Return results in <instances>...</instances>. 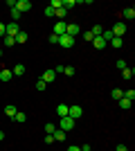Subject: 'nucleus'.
Listing matches in <instances>:
<instances>
[{
    "label": "nucleus",
    "instance_id": "5",
    "mask_svg": "<svg viewBox=\"0 0 135 151\" xmlns=\"http://www.w3.org/2000/svg\"><path fill=\"white\" fill-rule=\"evenodd\" d=\"M74 43H77V38L68 36V34H63V36H59V45H61V47H72Z\"/></svg>",
    "mask_w": 135,
    "mask_h": 151
},
{
    "label": "nucleus",
    "instance_id": "25",
    "mask_svg": "<svg viewBox=\"0 0 135 151\" xmlns=\"http://www.w3.org/2000/svg\"><path fill=\"white\" fill-rule=\"evenodd\" d=\"M122 97H124V90H119V88H113V99H117V101H119Z\"/></svg>",
    "mask_w": 135,
    "mask_h": 151
},
{
    "label": "nucleus",
    "instance_id": "22",
    "mask_svg": "<svg viewBox=\"0 0 135 151\" xmlns=\"http://www.w3.org/2000/svg\"><path fill=\"white\" fill-rule=\"evenodd\" d=\"M16 43H27V32L20 29V34L16 36Z\"/></svg>",
    "mask_w": 135,
    "mask_h": 151
},
{
    "label": "nucleus",
    "instance_id": "20",
    "mask_svg": "<svg viewBox=\"0 0 135 151\" xmlns=\"http://www.w3.org/2000/svg\"><path fill=\"white\" fill-rule=\"evenodd\" d=\"M65 14H68V12H65L63 7H59V9H54V16H56L59 20H63V18H65Z\"/></svg>",
    "mask_w": 135,
    "mask_h": 151
},
{
    "label": "nucleus",
    "instance_id": "16",
    "mask_svg": "<svg viewBox=\"0 0 135 151\" xmlns=\"http://www.w3.org/2000/svg\"><path fill=\"white\" fill-rule=\"evenodd\" d=\"M56 113H59V117H65V115H68V104H59Z\"/></svg>",
    "mask_w": 135,
    "mask_h": 151
},
{
    "label": "nucleus",
    "instance_id": "17",
    "mask_svg": "<svg viewBox=\"0 0 135 151\" xmlns=\"http://www.w3.org/2000/svg\"><path fill=\"white\" fill-rule=\"evenodd\" d=\"M131 104H133V101H131V99H126V97H122V99H119V108H122V111H129V108H131Z\"/></svg>",
    "mask_w": 135,
    "mask_h": 151
},
{
    "label": "nucleus",
    "instance_id": "1",
    "mask_svg": "<svg viewBox=\"0 0 135 151\" xmlns=\"http://www.w3.org/2000/svg\"><path fill=\"white\" fill-rule=\"evenodd\" d=\"M59 129H61V131H72V129H74V120H72V117H68V115H65V117H61V120H59Z\"/></svg>",
    "mask_w": 135,
    "mask_h": 151
},
{
    "label": "nucleus",
    "instance_id": "18",
    "mask_svg": "<svg viewBox=\"0 0 135 151\" xmlns=\"http://www.w3.org/2000/svg\"><path fill=\"white\" fill-rule=\"evenodd\" d=\"M133 75H135V70H133V68H129V65H126V68L122 70V77H124V79H131Z\"/></svg>",
    "mask_w": 135,
    "mask_h": 151
},
{
    "label": "nucleus",
    "instance_id": "24",
    "mask_svg": "<svg viewBox=\"0 0 135 151\" xmlns=\"http://www.w3.org/2000/svg\"><path fill=\"white\" fill-rule=\"evenodd\" d=\"M2 43H5V47H11V45H16V38L5 36V38H2Z\"/></svg>",
    "mask_w": 135,
    "mask_h": 151
},
{
    "label": "nucleus",
    "instance_id": "31",
    "mask_svg": "<svg viewBox=\"0 0 135 151\" xmlns=\"http://www.w3.org/2000/svg\"><path fill=\"white\" fill-rule=\"evenodd\" d=\"M56 131V126L52 124V122H47V124H45V133H54Z\"/></svg>",
    "mask_w": 135,
    "mask_h": 151
},
{
    "label": "nucleus",
    "instance_id": "3",
    "mask_svg": "<svg viewBox=\"0 0 135 151\" xmlns=\"http://www.w3.org/2000/svg\"><path fill=\"white\" fill-rule=\"evenodd\" d=\"M20 34V25L18 23H9L7 25V29H5V36H11V38H16Z\"/></svg>",
    "mask_w": 135,
    "mask_h": 151
},
{
    "label": "nucleus",
    "instance_id": "15",
    "mask_svg": "<svg viewBox=\"0 0 135 151\" xmlns=\"http://www.w3.org/2000/svg\"><path fill=\"white\" fill-rule=\"evenodd\" d=\"M23 72H25V65H23V63H18V65H14V70H11V75H14V77H20Z\"/></svg>",
    "mask_w": 135,
    "mask_h": 151
},
{
    "label": "nucleus",
    "instance_id": "4",
    "mask_svg": "<svg viewBox=\"0 0 135 151\" xmlns=\"http://www.w3.org/2000/svg\"><path fill=\"white\" fill-rule=\"evenodd\" d=\"M110 32H113V36L122 38V36H124V32H126V23H115V25L110 27Z\"/></svg>",
    "mask_w": 135,
    "mask_h": 151
},
{
    "label": "nucleus",
    "instance_id": "11",
    "mask_svg": "<svg viewBox=\"0 0 135 151\" xmlns=\"http://www.w3.org/2000/svg\"><path fill=\"white\" fill-rule=\"evenodd\" d=\"M16 113H18V108L14 106V104H7V106H5V115H7V117H11V120H14V115H16Z\"/></svg>",
    "mask_w": 135,
    "mask_h": 151
},
{
    "label": "nucleus",
    "instance_id": "29",
    "mask_svg": "<svg viewBox=\"0 0 135 151\" xmlns=\"http://www.w3.org/2000/svg\"><path fill=\"white\" fill-rule=\"evenodd\" d=\"M50 7H52V9H59V7H63V0H52Z\"/></svg>",
    "mask_w": 135,
    "mask_h": 151
},
{
    "label": "nucleus",
    "instance_id": "23",
    "mask_svg": "<svg viewBox=\"0 0 135 151\" xmlns=\"http://www.w3.org/2000/svg\"><path fill=\"white\" fill-rule=\"evenodd\" d=\"M14 120H16V122H20V124H23V122H25V120H27V115H25V113H23V111H18V113L14 115Z\"/></svg>",
    "mask_w": 135,
    "mask_h": 151
},
{
    "label": "nucleus",
    "instance_id": "34",
    "mask_svg": "<svg viewBox=\"0 0 135 151\" xmlns=\"http://www.w3.org/2000/svg\"><path fill=\"white\" fill-rule=\"evenodd\" d=\"M45 16H47V18H52V16H54V9H52V7H45Z\"/></svg>",
    "mask_w": 135,
    "mask_h": 151
},
{
    "label": "nucleus",
    "instance_id": "13",
    "mask_svg": "<svg viewBox=\"0 0 135 151\" xmlns=\"http://www.w3.org/2000/svg\"><path fill=\"white\" fill-rule=\"evenodd\" d=\"M122 16H124V18H129V20H133L135 18V9H133V7H126V9L122 12Z\"/></svg>",
    "mask_w": 135,
    "mask_h": 151
},
{
    "label": "nucleus",
    "instance_id": "2",
    "mask_svg": "<svg viewBox=\"0 0 135 151\" xmlns=\"http://www.w3.org/2000/svg\"><path fill=\"white\" fill-rule=\"evenodd\" d=\"M81 115H84V108L81 106H77V104H74V106H68V117H72V120L77 122Z\"/></svg>",
    "mask_w": 135,
    "mask_h": 151
},
{
    "label": "nucleus",
    "instance_id": "43",
    "mask_svg": "<svg viewBox=\"0 0 135 151\" xmlns=\"http://www.w3.org/2000/svg\"><path fill=\"white\" fill-rule=\"evenodd\" d=\"M0 57H2V50H0Z\"/></svg>",
    "mask_w": 135,
    "mask_h": 151
},
{
    "label": "nucleus",
    "instance_id": "9",
    "mask_svg": "<svg viewBox=\"0 0 135 151\" xmlns=\"http://www.w3.org/2000/svg\"><path fill=\"white\" fill-rule=\"evenodd\" d=\"M41 79H43L45 83H52V81H56V72H54V70H45L43 75H41Z\"/></svg>",
    "mask_w": 135,
    "mask_h": 151
},
{
    "label": "nucleus",
    "instance_id": "7",
    "mask_svg": "<svg viewBox=\"0 0 135 151\" xmlns=\"http://www.w3.org/2000/svg\"><path fill=\"white\" fill-rule=\"evenodd\" d=\"M65 27H68V23H63V20H56V25H54V36H63L65 34Z\"/></svg>",
    "mask_w": 135,
    "mask_h": 151
},
{
    "label": "nucleus",
    "instance_id": "28",
    "mask_svg": "<svg viewBox=\"0 0 135 151\" xmlns=\"http://www.w3.org/2000/svg\"><path fill=\"white\" fill-rule=\"evenodd\" d=\"M124 97L133 101V99H135V90H133V88H131V90H124Z\"/></svg>",
    "mask_w": 135,
    "mask_h": 151
},
{
    "label": "nucleus",
    "instance_id": "8",
    "mask_svg": "<svg viewBox=\"0 0 135 151\" xmlns=\"http://www.w3.org/2000/svg\"><path fill=\"white\" fill-rule=\"evenodd\" d=\"M79 32H81V27H79L77 23H72V25L65 27V34H68V36H72V38H77V36H79Z\"/></svg>",
    "mask_w": 135,
    "mask_h": 151
},
{
    "label": "nucleus",
    "instance_id": "6",
    "mask_svg": "<svg viewBox=\"0 0 135 151\" xmlns=\"http://www.w3.org/2000/svg\"><path fill=\"white\" fill-rule=\"evenodd\" d=\"M16 9H18L20 14H25V12L32 9V2H29V0H16Z\"/></svg>",
    "mask_w": 135,
    "mask_h": 151
},
{
    "label": "nucleus",
    "instance_id": "42",
    "mask_svg": "<svg viewBox=\"0 0 135 151\" xmlns=\"http://www.w3.org/2000/svg\"><path fill=\"white\" fill-rule=\"evenodd\" d=\"M2 138H5V133H2V131H0V142H2Z\"/></svg>",
    "mask_w": 135,
    "mask_h": 151
},
{
    "label": "nucleus",
    "instance_id": "26",
    "mask_svg": "<svg viewBox=\"0 0 135 151\" xmlns=\"http://www.w3.org/2000/svg\"><path fill=\"white\" fill-rule=\"evenodd\" d=\"M101 25H95V27H92V29H90V34H92V36H101Z\"/></svg>",
    "mask_w": 135,
    "mask_h": 151
},
{
    "label": "nucleus",
    "instance_id": "36",
    "mask_svg": "<svg viewBox=\"0 0 135 151\" xmlns=\"http://www.w3.org/2000/svg\"><path fill=\"white\" fill-rule=\"evenodd\" d=\"M52 142H54V138H52V133H47L45 135V145H52Z\"/></svg>",
    "mask_w": 135,
    "mask_h": 151
},
{
    "label": "nucleus",
    "instance_id": "10",
    "mask_svg": "<svg viewBox=\"0 0 135 151\" xmlns=\"http://www.w3.org/2000/svg\"><path fill=\"white\" fill-rule=\"evenodd\" d=\"M92 45H95L97 50H104V47H106L108 43H106V41H104L101 36H95V38H92Z\"/></svg>",
    "mask_w": 135,
    "mask_h": 151
},
{
    "label": "nucleus",
    "instance_id": "27",
    "mask_svg": "<svg viewBox=\"0 0 135 151\" xmlns=\"http://www.w3.org/2000/svg\"><path fill=\"white\" fill-rule=\"evenodd\" d=\"M45 88H47V83H45L43 79H39V81H36V90H39V93H43Z\"/></svg>",
    "mask_w": 135,
    "mask_h": 151
},
{
    "label": "nucleus",
    "instance_id": "38",
    "mask_svg": "<svg viewBox=\"0 0 135 151\" xmlns=\"http://www.w3.org/2000/svg\"><path fill=\"white\" fill-rule=\"evenodd\" d=\"M63 68H65V65H56V68H52V70H54V72H56V77H59L61 72H63Z\"/></svg>",
    "mask_w": 135,
    "mask_h": 151
},
{
    "label": "nucleus",
    "instance_id": "40",
    "mask_svg": "<svg viewBox=\"0 0 135 151\" xmlns=\"http://www.w3.org/2000/svg\"><path fill=\"white\" fill-rule=\"evenodd\" d=\"M68 151H81V147H77V145H72V147H68Z\"/></svg>",
    "mask_w": 135,
    "mask_h": 151
},
{
    "label": "nucleus",
    "instance_id": "37",
    "mask_svg": "<svg viewBox=\"0 0 135 151\" xmlns=\"http://www.w3.org/2000/svg\"><path fill=\"white\" fill-rule=\"evenodd\" d=\"M84 38H86V41H90V43H92V38H95V36H92L90 32H84Z\"/></svg>",
    "mask_w": 135,
    "mask_h": 151
},
{
    "label": "nucleus",
    "instance_id": "39",
    "mask_svg": "<svg viewBox=\"0 0 135 151\" xmlns=\"http://www.w3.org/2000/svg\"><path fill=\"white\" fill-rule=\"evenodd\" d=\"M50 43H56V45H59V36H54V34H50Z\"/></svg>",
    "mask_w": 135,
    "mask_h": 151
},
{
    "label": "nucleus",
    "instance_id": "12",
    "mask_svg": "<svg viewBox=\"0 0 135 151\" xmlns=\"http://www.w3.org/2000/svg\"><path fill=\"white\" fill-rule=\"evenodd\" d=\"M52 138H54V140H59V142H63V140L68 138V133H65V131H61V129H56V131L52 133Z\"/></svg>",
    "mask_w": 135,
    "mask_h": 151
},
{
    "label": "nucleus",
    "instance_id": "30",
    "mask_svg": "<svg viewBox=\"0 0 135 151\" xmlns=\"http://www.w3.org/2000/svg\"><path fill=\"white\" fill-rule=\"evenodd\" d=\"M11 18H14V23H18V18H20V12L16 9V7L11 9Z\"/></svg>",
    "mask_w": 135,
    "mask_h": 151
},
{
    "label": "nucleus",
    "instance_id": "32",
    "mask_svg": "<svg viewBox=\"0 0 135 151\" xmlns=\"http://www.w3.org/2000/svg\"><path fill=\"white\" fill-rule=\"evenodd\" d=\"M115 65H117L119 70H124V68H126V61H124V59H117V61H115Z\"/></svg>",
    "mask_w": 135,
    "mask_h": 151
},
{
    "label": "nucleus",
    "instance_id": "41",
    "mask_svg": "<svg viewBox=\"0 0 135 151\" xmlns=\"http://www.w3.org/2000/svg\"><path fill=\"white\" fill-rule=\"evenodd\" d=\"M115 151H129V147H126V145H119V147H117Z\"/></svg>",
    "mask_w": 135,
    "mask_h": 151
},
{
    "label": "nucleus",
    "instance_id": "14",
    "mask_svg": "<svg viewBox=\"0 0 135 151\" xmlns=\"http://www.w3.org/2000/svg\"><path fill=\"white\" fill-rule=\"evenodd\" d=\"M11 70H7V68H2L0 70V79H2V81H9V79H11Z\"/></svg>",
    "mask_w": 135,
    "mask_h": 151
},
{
    "label": "nucleus",
    "instance_id": "19",
    "mask_svg": "<svg viewBox=\"0 0 135 151\" xmlns=\"http://www.w3.org/2000/svg\"><path fill=\"white\" fill-rule=\"evenodd\" d=\"M110 45L117 50V47H122V45H124V41H122V38H117V36H113V38H110Z\"/></svg>",
    "mask_w": 135,
    "mask_h": 151
},
{
    "label": "nucleus",
    "instance_id": "21",
    "mask_svg": "<svg viewBox=\"0 0 135 151\" xmlns=\"http://www.w3.org/2000/svg\"><path fill=\"white\" fill-rule=\"evenodd\" d=\"M72 7H77V0H63V9H72Z\"/></svg>",
    "mask_w": 135,
    "mask_h": 151
},
{
    "label": "nucleus",
    "instance_id": "33",
    "mask_svg": "<svg viewBox=\"0 0 135 151\" xmlns=\"http://www.w3.org/2000/svg\"><path fill=\"white\" fill-rule=\"evenodd\" d=\"M63 72H65V75H74V68H72V65H65V68H63Z\"/></svg>",
    "mask_w": 135,
    "mask_h": 151
},
{
    "label": "nucleus",
    "instance_id": "35",
    "mask_svg": "<svg viewBox=\"0 0 135 151\" xmlns=\"http://www.w3.org/2000/svg\"><path fill=\"white\" fill-rule=\"evenodd\" d=\"M5 29H7V25L0 20V38H5Z\"/></svg>",
    "mask_w": 135,
    "mask_h": 151
}]
</instances>
